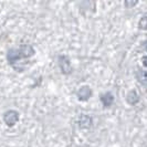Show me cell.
Masks as SVG:
<instances>
[{
  "instance_id": "7c38bea8",
  "label": "cell",
  "mask_w": 147,
  "mask_h": 147,
  "mask_svg": "<svg viewBox=\"0 0 147 147\" xmlns=\"http://www.w3.org/2000/svg\"><path fill=\"white\" fill-rule=\"evenodd\" d=\"M144 49H145V51H147V41L144 43Z\"/></svg>"
},
{
  "instance_id": "8fae6325",
  "label": "cell",
  "mask_w": 147,
  "mask_h": 147,
  "mask_svg": "<svg viewBox=\"0 0 147 147\" xmlns=\"http://www.w3.org/2000/svg\"><path fill=\"white\" fill-rule=\"evenodd\" d=\"M142 62H143V65L147 67V55H144L143 58H142Z\"/></svg>"
},
{
  "instance_id": "277c9868",
  "label": "cell",
  "mask_w": 147,
  "mask_h": 147,
  "mask_svg": "<svg viewBox=\"0 0 147 147\" xmlns=\"http://www.w3.org/2000/svg\"><path fill=\"white\" fill-rule=\"evenodd\" d=\"M76 96H78L79 101H81V102H86V101H88V100L91 98V96H92V90H91V88H90L88 85H84V86H82V88L78 91Z\"/></svg>"
},
{
  "instance_id": "30bf717a",
  "label": "cell",
  "mask_w": 147,
  "mask_h": 147,
  "mask_svg": "<svg viewBox=\"0 0 147 147\" xmlns=\"http://www.w3.org/2000/svg\"><path fill=\"white\" fill-rule=\"evenodd\" d=\"M126 8H133L138 3V0H125L124 1Z\"/></svg>"
},
{
  "instance_id": "7a4b0ae2",
  "label": "cell",
  "mask_w": 147,
  "mask_h": 147,
  "mask_svg": "<svg viewBox=\"0 0 147 147\" xmlns=\"http://www.w3.org/2000/svg\"><path fill=\"white\" fill-rule=\"evenodd\" d=\"M19 117H20V115H19V113L17 111L9 110L3 114V122H5V124L8 127H12V126H15L18 123Z\"/></svg>"
},
{
  "instance_id": "ba28073f",
  "label": "cell",
  "mask_w": 147,
  "mask_h": 147,
  "mask_svg": "<svg viewBox=\"0 0 147 147\" xmlns=\"http://www.w3.org/2000/svg\"><path fill=\"white\" fill-rule=\"evenodd\" d=\"M136 79L140 82L142 85L147 88V72L142 70V69H137L136 70Z\"/></svg>"
},
{
  "instance_id": "9c48e42d",
  "label": "cell",
  "mask_w": 147,
  "mask_h": 147,
  "mask_svg": "<svg viewBox=\"0 0 147 147\" xmlns=\"http://www.w3.org/2000/svg\"><path fill=\"white\" fill-rule=\"evenodd\" d=\"M138 28L140 30H147V16H144L140 18L138 22Z\"/></svg>"
},
{
  "instance_id": "8992f818",
  "label": "cell",
  "mask_w": 147,
  "mask_h": 147,
  "mask_svg": "<svg viewBox=\"0 0 147 147\" xmlns=\"http://www.w3.org/2000/svg\"><path fill=\"white\" fill-rule=\"evenodd\" d=\"M100 100H101L104 107H110L114 102V96L112 95V93H110V92H106L100 96Z\"/></svg>"
},
{
  "instance_id": "3957f363",
  "label": "cell",
  "mask_w": 147,
  "mask_h": 147,
  "mask_svg": "<svg viewBox=\"0 0 147 147\" xmlns=\"http://www.w3.org/2000/svg\"><path fill=\"white\" fill-rule=\"evenodd\" d=\"M58 61H59V66L61 69V72L64 74V75H70L73 72V67L71 65V62L67 57L65 55H59L58 58Z\"/></svg>"
},
{
  "instance_id": "5b68a950",
  "label": "cell",
  "mask_w": 147,
  "mask_h": 147,
  "mask_svg": "<svg viewBox=\"0 0 147 147\" xmlns=\"http://www.w3.org/2000/svg\"><path fill=\"white\" fill-rule=\"evenodd\" d=\"M93 125V119L88 115H81L79 118V126L82 129H88L91 128Z\"/></svg>"
},
{
  "instance_id": "6da1fadb",
  "label": "cell",
  "mask_w": 147,
  "mask_h": 147,
  "mask_svg": "<svg viewBox=\"0 0 147 147\" xmlns=\"http://www.w3.org/2000/svg\"><path fill=\"white\" fill-rule=\"evenodd\" d=\"M34 49L32 45L30 44H21L18 49H9L7 52V62L9 63V65L12 66V69L18 71V72H21L20 71V65H19V62L22 60H27L33 57L34 55Z\"/></svg>"
},
{
  "instance_id": "52a82bcc",
  "label": "cell",
  "mask_w": 147,
  "mask_h": 147,
  "mask_svg": "<svg viewBox=\"0 0 147 147\" xmlns=\"http://www.w3.org/2000/svg\"><path fill=\"white\" fill-rule=\"evenodd\" d=\"M138 101H140V97H138L137 92L135 90H131L126 95V102L131 105H135L138 103Z\"/></svg>"
}]
</instances>
